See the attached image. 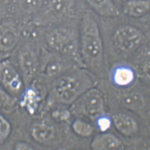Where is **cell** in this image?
<instances>
[{
  "label": "cell",
  "mask_w": 150,
  "mask_h": 150,
  "mask_svg": "<svg viewBox=\"0 0 150 150\" xmlns=\"http://www.w3.org/2000/svg\"><path fill=\"white\" fill-rule=\"evenodd\" d=\"M100 27L107 70L114 64L127 61L143 45L150 42L149 34L139 26L123 22Z\"/></svg>",
  "instance_id": "6da1fadb"
},
{
  "label": "cell",
  "mask_w": 150,
  "mask_h": 150,
  "mask_svg": "<svg viewBox=\"0 0 150 150\" xmlns=\"http://www.w3.org/2000/svg\"><path fill=\"white\" fill-rule=\"evenodd\" d=\"M80 51L84 66L96 77L106 76L102 38L97 20L87 13L80 26Z\"/></svg>",
  "instance_id": "7a4b0ae2"
},
{
  "label": "cell",
  "mask_w": 150,
  "mask_h": 150,
  "mask_svg": "<svg viewBox=\"0 0 150 150\" xmlns=\"http://www.w3.org/2000/svg\"><path fill=\"white\" fill-rule=\"evenodd\" d=\"M96 77L84 67H79L54 79L51 92L62 100L69 102L93 87Z\"/></svg>",
  "instance_id": "3957f363"
},
{
  "label": "cell",
  "mask_w": 150,
  "mask_h": 150,
  "mask_svg": "<svg viewBox=\"0 0 150 150\" xmlns=\"http://www.w3.org/2000/svg\"><path fill=\"white\" fill-rule=\"evenodd\" d=\"M42 44L47 49L66 57L84 67L80 54V29H77L74 25L52 29L46 34Z\"/></svg>",
  "instance_id": "277c9868"
},
{
  "label": "cell",
  "mask_w": 150,
  "mask_h": 150,
  "mask_svg": "<svg viewBox=\"0 0 150 150\" xmlns=\"http://www.w3.org/2000/svg\"><path fill=\"white\" fill-rule=\"evenodd\" d=\"M79 67H82L69 58L42 45L39 71L47 78L54 80Z\"/></svg>",
  "instance_id": "5b68a950"
},
{
  "label": "cell",
  "mask_w": 150,
  "mask_h": 150,
  "mask_svg": "<svg viewBox=\"0 0 150 150\" xmlns=\"http://www.w3.org/2000/svg\"><path fill=\"white\" fill-rule=\"evenodd\" d=\"M108 84L115 89L125 90L136 86L139 77L135 69L128 61L114 64L108 69Z\"/></svg>",
  "instance_id": "8992f818"
},
{
  "label": "cell",
  "mask_w": 150,
  "mask_h": 150,
  "mask_svg": "<svg viewBox=\"0 0 150 150\" xmlns=\"http://www.w3.org/2000/svg\"><path fill=\"white\" fill-rule=\"evenodd\" d=\"M26 45L22 46L19 54L21 69L25 75L31 76L39 71L42 45L35 48Z\"/></svg>",
  "instance_id": "52a82bcc"
},
{
  "label": "cell",
  "mask_w": 150,
  "mask_h": 150,
  "mask_svg": "<svg viewBox=\"0 0 150 150\" xmlns=\"http://www.w3.org/2000/svg\"><path fill=\"white\" fill-rule=\"evenodd\" d=\"M81 96L76 105L78 111L89 115L97 114L102 111L103 98L100 90L92 87Z\"/></svg>",
  "instance_id": "ba28073f"
},
{
  "label": "cell",
  "mask_w": 150,
  "mask_h": 150,
  "mask_svg": "<svg viewBox=\"0 0 150 150\" xmlns=\"http://www.w3.org/2000/svg\"><path fill=\"white\" fill-rule=\"evenodd\" d=\"M150 42L141 46L128 61L137 71L139 78L149 82L150 65Z\"/></svg>",
  "instance_id": "9c48e42d"
},
{
  "label": "cell",
  "mask_w": 150,
  "mask_h": 150,
  "mask_svg": "<svg viewBox=\"0 0 150 150\" xmlns=\"http://www.w3.org/2000/svg\"><path fill=\"white\" fill-rule=\"evenodd\" d=\"M70 6V0H52L38 19L42 25H50L64 16Z\"/></svg>",
  "instance_id": "30bf717a"
},
{
  "label": "cell",
  "mask_w": 150,
  "mask_h": 150,
  "mask_svg": "<svg viewBox=\"0 0 150 150\" xmlns=\"http://www.w3.org/2000/svg\"><path fill=\"white\" fill-rule=\"evenodd\" d=\"M0 82L13 92L18 91L21 87V80L18 72L9 61L0 62Z\"/></svg>",
  "instance_id": "8fae6325"
},
{
  "label": "cell",
  "mask_w": 150,
  "mask_h": 150,
  "mask_svg": "<svg viewBox=\"0 0 150 150\" xmlns=\"http://www.w3.org/2000/svg\"><path fill=\"white\" fill-rule=\"evenodd\" d=\"M134 87L125 90L115 89L118 93L119 99L123 105L132 110L141 109L144 105V96L139 90L134 89Z\"/></svg>",
  "instance_id": "7c38bea8"
},
{
  "label": "cell",
  "mask_w": 150,
  "mask_h": 150,
  "mask_svg": "<svg viewBox=\"0 0 150 150\" xmlns=\"http://www.w3.org/2000/svg\"><path fill=\"white\" fill-rule=\"evenodd\" d=\"M103 18H112L120 16V11L112 0H86Z\"/></svg>",
  "instance_id": "4fadbf2b"
},
{
  "label": "cell",
  "mask_w": 150,
  "mask_h": 150,
  "mask_svg": "<svg viewBox=\"0 0 150 150\" xmlns=\"http://www.w3.org/2000/svg\"><path fill=\"white\" fill-rule=\"evenodd\" d=\"M149 0H130L124 6L123 13L127 16L134 18H142L150 9Z\"/></svg>",
  "instance_id": "5bb4252c"
},
{
  "label": "cell",
  "mask_w": 150,
  "mask_h": 150,
  "mask_svg": "<svg viewBox=\"0 0 150 150\" xmlns=\"http://www.w3.org/2000/svg\"><path fill=\"white\" fill-rule=\"evenodd\" d=\"M18 35L16 29L10 27L0 29V51L8 52L16 47L18 42Z\"/></svg>",
  "instance_id": "9a60e30c"
},
{
  "label": "cell",
  "mask_w": 150,
  "mask_h": 150,
  "mask_svg": "<svg viewBox=\"0 0 150 150\" xmlns=\"http://www.w3.org/2000/svg\"><path fill=\"white\" fill-rule=\"evenodd\" d=\"M113 120L116 128L125 135H132L135 133L137 131V123L129 115L120 114L114 116Z\"/></svg>",
  "instance_id": "2e32d148"
},
{
  "label": "cell",
  "mask_w": 150,
  "mask_h": 150,
  "mask_svg": "<svg viewBox=\"0 0 150 150\" xmlns=\"http://www.w3.org/2000/svg\"><path fill=\"white\" fill-rule=\"evenodd\" d=\"M120 142L113 134H99L94 139L92 144L93 149L97 150L115 149L120 147Z\"/></svg>",
  "instance_id": "e0dca14e"
},
{
  "label": "cell",
  "mask_w": 150,
  "mask_h": 150,
  "mask_svg": "<svg viewBox=\"0 0 150 150\" xmlns=\"http://www.w3.org/2000/svg\"><path fill=\"white\" fill-rule=\"evenodd\" d=\"M54 134V129L45 125H36L32 130L34 137L41 141H47L52 139Z\"/></svg>",
  "instance_id": "ac0fdd59"
},
{
  "label": "cell",
  "mask_w": 150,
  "mask_h": 150,
  "mask_svg": "<svg viewBox=\"0 0 150 150\" xmlns=\"http://www.w3.org/2000/svg\"><path fill=\"white\" fill-rule=\"evenodd\" d=\"M41 3V0H20V5L24 11L32 13L39 9Z\"/></svg>",
  "instance_id": "d6986e66"
},
{
  "label": "cell",
  "mask_w": 150,
  "mask_h": 150,
  "mask_svg": "<svg viewBox=\"0 0 150 150\" xmlns=\"http://www.w3.org/2000/svg\"><path fill=\"white\" fill-rule=\"evenodd\" d=\"M73 128L77 133L84 136L89 135L93 131L91 126L81 120H77L74 123Z\"/></svg>",
  "instance_id": "ffe728a7"
},
{
  "label": "cell",
  "mask_w": 150,
  "mask_h": 150,
  "mask_svg": "<svg viewBox=\"0 0 150 150\" xmlns=\"http://www.w3.org/2000/svg\"><path fill=\"white\" fill-rule=\"evenodd\" d=\"M11 127L6 119L0 115V143L6 140L10 133Z\"/></svg>",
  "instance_id": "44dd1931"
},
{
  "label": "cell",
  "mask_w": 150,
  "mask_h": 150,
  "mask_svg": "<svg viewBox=\"0 0 150 150\" xmlns=\"http://www.w3.org/2000/svg\"><path fill=\"white\" fill-rule=\"evenodd\" d=\"M10 96L0 88V106H4L10 104Z\"/></svg>",
  "instance_id": "7402d4cb"
},
{
  "label": "cell",
  "mask_w": 150,
  "mask_h": 150,
  "mask_svg": "<svg viewBox=\"0 0 150 150\" xmlns=\"http://www.w3.org/2000/svg\"><path fill=\"white\" fill-rule=\"evenodd\" d=\"M98 124L100 130L105 131L110 127L111 121L107 117H102L98 120Z\"/></svg>",
  "instance_id": "603a6c76"
}]
</instances>
